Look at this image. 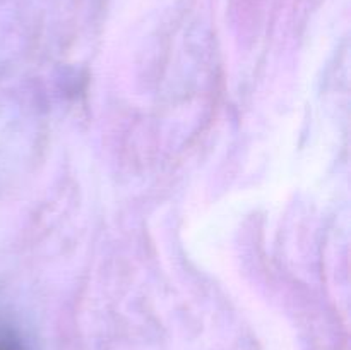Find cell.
<instances>
[{
  "instance_id": "6da1fadb",
  "label": "cell",
  "mask_w": 351,
  "mask_h": 350,
  "mask_svg": "<svg viewBox=\"0 0 351 350\" xmlns=\"http://www.w3.org/2000/svg\"><path fill=\"white\" fill-rule=\"evenodd\" d=\"M0 350H19V349L14 345V342L5 335V333L0 331Z\"/></svg>"
}]
</instances>
